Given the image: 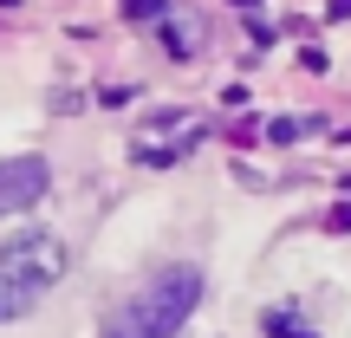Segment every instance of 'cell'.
Instances as JSON below:
<instances>
[{
	"mask_svg": "<svg viewBox=\"0 0 351 338\" xmlns=\"http://www.w3.org/2000/svg\"><path fill=\"white\" fill-rule=\"evenodd\" d=\"M261 326H267V338H319V332L306 326L300 313H293V306H274V313H267Z\"/></svg>",
	"mask_w": 351,
	"mask_h": 338,
	"instance_id": "52a82bcc",
	"label": "cell"
},
{
	"mask_svg": "<svg viewBox=\"0 0 351 338\" xmlns=\"http://www.w3.org/2000/svg\"><path fill=\"white\" fill-rule=\"evenodd\" d=\"M169 0H124V20H137V26H163L169 20Z\"/></svg>",
	"mask_w": 351,
	"mask_h": 338,
	"instance_id": "ba28073f",
	"label": "cell"
},
{
	"mask_svg": "<svg viewBox=\"0 0 351 338\" xmlns=\"http://www.w3.org/2000/svg\"><path fill=\"white\" fill-rule=\"evenodd\" d=\"M202 130H208V124H202L195 111H156V117H143V124H137L130 156H137L143 169H176L182 156H195Z\"/></svg>",
	"mask_w": 351,
	"mask_h": 338,
	"instance_id": "3957f363",
	"label": "cell"
},
{
	"mask_svg": "<svg viewBox=\"0 0 351 338\" xmlns=\"http://www.w3.org/2000/svg\"><path fill=\"white\" fill-rule=\"evenodd\" d=\"M326 13H332V20H351V0H332Z\"/></svg>",
	"mask_w": 351,
	"mask_h": 338,
	"instance_id": "30bf717a",
	"label": "cell"
},
{
	"mask_svg": "<svg viewBox=\"0 0 351 338\" xmlns=\"http://www.w3.org/2000/svg\"><path fill=\"white\" fill-rule=\"evenodd\" d=\"M46 156H7L0 163V215H20V208H33L39 195H46Z\"/></svg>",
	"mask_w": 351,
	"mask_h": 338,
	"instance_id": "277c9868",
	"label": "cell"
},
{
	"mask_svg": "<svg viewBox=\"0 0 351 338\" xmlns=\"http://www.w3.org/2000/svg\"><path fill=\"white\" fill-rule=\"evenodd\" d=\"M33 300H39V293H26L20 280H7V274H0V326L26 319V313H33Z\"/></svg>",
	"mask_w": 351,
	"mask_h": 338,
	"instance_id": "8992f818",
	"label": "cell"
},
{
	"mask_svg": "<svg viewBox=\"0 0 351 338\" xmlns=\"http://www.w3.org/2000/svg\"><path fill=\"white\" fill-rule=\"evenodd\" d=\"M195 306H202V274H195V267H189V261L156 267V274L111 313L104 338H176L189 319H195Z\"/></svg>",
	"mask_w": 351,
	"mask_h": 338,
	"instance_id": "6da1fadb",
	"label": "cell"
},
{
	"mask_svg": "<svg viewBox=\"0 0 351 338\" xmlns=\"http://www.w3.org/2000/svg\"><path fill=\"white\" fill-rule=\"evenodd\" d=\"M234 7H261V0H234Z\"/></svg>",
	"mask_w": 351,
	"mask_h": 338,
	"instance_id": "8fae6325",
	"label": "cell"
},
{
	"mask_svg": "<svg viewBox=\"0 0 351 338\" xmlns=\"http://www.w3.org/2000/svg\"><path fill=\"white\" fill-rule=\"evenodd\" d=\"M65 267H72V254H65V241L52 234V228H20V234L0 241V274L20 280L26 293H46L65 280Z\"/></svg>",
	"mask_w": 351,
	"mask_h": 338,
	"instance_id": "7a4b0ae2",
	"label": "cell"
},
{
	"mask_svg": "<svg viewBox=\"0 0 351 338\" xmlns=\"http://www.w3.org/2000/svg\"><path fill=\"white\" fill-rule=\"evenodd\" d=\"M326 228H332V234H351V202H339V208L326 215Z\"/></svg>",
	"mask_w": 351,
	"mask_h": 338,
	"instance_id": "9c48e42d",
	"label": "cell"
},
{
	"mask_svg": "<svg viewBox=\"0 0 351 338\" xmlns=\"http://www.w3.org/2000/svg\"><path fill=\"white\" fill-rule=\"evenodd\" d=\"M202 39H208V33H202L195 20H176V13L163 20V46L176 52V59H189V52H202Z\"/></svg>",
	"mask_w": 351,
	"mask_h": 338,
	"instance_id": "5b68a950",
	"label": "cell"
}]
</instances>
